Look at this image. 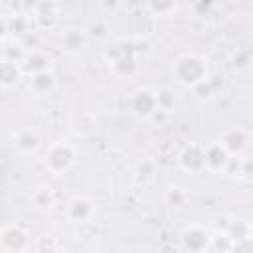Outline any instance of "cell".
<instances>
[{"mask_svg":"<svg viewBox=\"0 0 253 253\" xmlns=\"http://www.w3.org/2000/svg\"><path fill=\"white\" fill-rule=\"evenodd\" d=\"M170 73L178 85H182L186 89H194L202 81L210 79V65H208V59L204 55L194 53V51H186L172 61Z\"/></svg>","mask_w":253,"mask_h":253,"instance_id":"obj_1","label":"cell"},{"mask_svg":"<svg viewBox=\"0 0 253 253\" xmlns=\"http://www.w3.org/2000/svg\"><path fill=\"white\" fill-rule=\"evenodd\" d=\"M43 164L53 176H63L77 164V148L67 140H57L47 146Z\"/></svg>","mask_w":253,"mask_h":253,"instance_id":"obj_2","label":"cell"},{"mask_svg":"<svg viewBox=\"0 0 253 253\" xmlns=\"http://www.w3.org/2000/svg\"><path fill=\"white\" fill-rule=\"evenodd\" d=\"M128 111L136 121H150L154 119L160 111H158V99H156V91L150 87H136L130 95H128Z\"/></svg>","mask_w":253,"mask_h":253,"instance_id":"obj_3","label":"cell"},{"mask_svg":"<svg viewBox=\"0 0 253 253\" xmlns=\"http://www.w3.org/2000/svg\"><path fill=\"white\" fill-rule=\"evenodd\" d=\"M32 239L20 223H6L0 227V251L2 253H28Z\"/></svg>","mask_w":253,"mask_h":253,"instance_id":"obj_4","label":"cell"},{"mask_svg":"<svg viewBox=\"0 0 253 253\" xmlns=\"http://www.w3.org/2000/svg\"><path fill=\"white\" fill-rule=\"evenodd\" d=\"M30 16L34 22L36 30H43V32H51L59 26L61 22V8L57 2H36L30 6Z\"/></svg>","mask_w":253,"mask_h":253,"instance_id":"obj_5","label":"cell"},{"mask_svg":"<svg viewBox=\"0 0 253 253\" xmlns=\"http://www.w3.org/2000/svg\"><path fill=\"white\" fill-rule=\"evenodd\" d=\"M97 215V204L87 196H73L65 206V217L75 225H91Z\"/></svg>","mask_w":253,"mask_h":253,"instance_id":"obj_6","label":"cell"},{"mask_svg":"<svg viewBox=\"0 0 253 253\" xmlns=\"http://www.w3.org/2000/svg\"><path fill=\"white\" fill-rule=\"evenodd\" d=\"M178 166L186 174L206 172V146L202 142H190L178 152Z\"/></svg>","mask_w":253,"mask_h":253,"instance_id":"obj_7","label":"cell"},{"mask_svg":"<svg viewBox=\"0 0 253 253\" xmlns=\"http://www.w3.org/2000/svg\"><path fill=\"white\" fill-rule=\"evenodd\" d=\"M210 227L204 223H190L182 229V245L190 253H202L210 245Z\"/></svg>","mask_w":253,"mask_h":253,"instance_id":"obj_8","label":"cell"},{"mask_svg":"<svg viewBox=\"0 0 253 253\" xmlns=\"http://www.w3.org/2000/svg\"><path fill=\"white\" fill-rule=\"evenodd\" d=\"M217 142L225 148V152L229 156H239V154H245V150L251 142V132L241 126H231L217 138Z\"/></svg>","mask_w":253,"mask_h":253,"instance_id":"obj_9","label":"cell"},{"mask_svg":"<svg viewBox=\"0 0 253 253\" xmlns=\"http://www.w3.org/2000/svg\"><path fill=\"white\" fill-rule=\"evenodd\" d=\"M12 144L24 156L36 154L42 148V136L34 126H20L12 132Z\"/></svg>","mask_w":253,"mask_h":253,"instance_id":"obj_10","label":"cell"},{"mask_svg":"<svg viewBox=\"0 0 253 253\" xmlns=\"http://www.w3.org/2000/svg\"><path fill=\"white\" fill-rule=\"evenodd\" d=\"M49 65H51V55L47 49H42V47H28L20 63L24 75H36V73L47 71Z\"/></svg>","mask_w":253,"mask_h":253,"instance_id":"obj_11","label":"cell"},{"mask_svg":"<svg viewBox=\"0 0 253 253\" xmlns=\"http://www.w3.org/2000/svg\"><path fill=\"white\" fill-rule=\"evenodd\" d=\"M89 38L85 34V28L79 26H65L59 34V43L67 53H79L87 45Z\"/></svg>","mask_w":253,"mask_h":253,"instance_id":"obj_12","label":"cell"},{"mask_svg":"<svg viewBox=\"0 0 253 253\" xmlns=\"http://www.w3.org/2000/svg\"><path fill=\"white\" fill-rule=\"evenodd\" d=\"M204 146H206V172L221 174L225 164H227V160H229V154L225 152V148L217 140L208 142Z\"/></svg>","mask_w":253,"mask_h":253,"instance_id":"obj_13","label":"cell"},{"mask_svg":"<svg viewBox=\"0 0 253 253\" xmlns=\"http://www.w3.org/2000/svg\"><path fill=\"white\" fill-rule=\"evenodd\" d=\"M55 85H57V79H55L51 69L36 73V75H30V81H28L30 93H34L36 97H47L49 93H53Z\"/></svg>","mask_w":253,"mask_h":253,"instance_id":"obj_14","label":"cell"},{"mask_svg":"<svg viewBox=\"0 0 253 253\" xmlns=\"http://www.w3.org/2000/svg\"><path fill=\"white\" fill-rule=\"evenodd\" d=\"M24 79V71L20 63L10 61L6 57L0 59V89H14Z\"/></svg>","mask_w":253,"mask_h":253,"instance_id":"obj_15","label":"cell"},{"mask_svg":"<svg viewBox=\"0 0 253 253\" xmlns=\"http://www.w3.org/2000/svg\"><path fill=\"white\" fill-rule=\"evenodd\" d=\"M223 176L231 178V180H249L251 178V160L245 154L239 156H229L223 172Z\"/></svg>","mask_w":253,"mask_h":253,"instance_id":"obj_16","label":"cell"},{"mask_svg":"<svg viewBox=\"0 0 253 253\" xmlns=\"http://www.w3.org/2000/svg\"><path fill=\"white\" fill-rule=\"evenodd\" d=\"M30 202H32V206H34L36 210H40V211H51V210H55V206H57V194H55L53 188H49V186H40V188H36V190L32 192Z\"/></svg>","mask_w":253,"mask_h":253,"instance_id":"obj_17","label":"cell"},{"mask_svg":"<svg viewBox=\"0 0 253 253\" xmlns=\"http://www.w3.org/2000/svg\"><path fill=\"white\" fill-rule=\"evenodd\" d=\"M8 18V32L10 34H16L20 38H26L32 34V28H34V22H32V16L26 14V12H12V14H6Z\"/></svg>","mask_w":253,"mask_h":253,"instance_id":"obj_18","label":"cell"},{"mask_svg":"<svg viewBox=\"0 0 253 253\" xmlns=\"http://www.w3.org/2000/svg\"><path fill=\"white\" fill-rule=\"evenodd\" d=\"M97 130V117L93 113H79L73 123V132L81 136H89Z\"/></svg>","mask_w":253,"mask_h":253,"instance_id":"obj_19","label":"cell"},{"mask_svg":"<svg viewBox=\"0 0 253 253\" xmlns=\"http://www.w3.org/2000/svg\"><path fill=\"white\" fill-rule=\"evenodd\" d=\"M142 8L146 12H150L152 18H168V16H172L176 12L178 4L172 2V0H160V2H146Z\"/></svg>","mask_w":253,"mask_h":253,"instance_id":"obj_20","label":"cell"},{"mask_svg":"<svg viewBox=\"0 0 253 253\" xmlns=\"http://www.w3.org/2000/svg\"><path fill=\"white\" fill-rule=\"evenodd\" d=\"M227 235L233 241H241V239H251V223L247 219H231L229 227H227Z\"/></svg>","mask_w":253,"mask_h":253,"instance_id":"obj_21","label":"cell"},{"mask_svg":"<svg viewBox=\"0 0 253 253\" xmlns=\"http://www.w3.org/2000/svg\"><path fill=\"white\" fill-rule=\"evenodd\" d=\"M34 249L36 253H59V241L51 233H42L34 241Z\"/></svg>","mask_w":253,"mask_h":253,"instance_id":"obj_22","label":"cell"},{"mask_svg":"<svg viewBox=\"0 0 253 253\" xmlns=\"http://www.w3.org/2000/svg\"><path fill=\"white\" fill-rule=\"evenodd\" d=\"M164 202L172 208H182L186 202H188V192L180 186H170L166 192H164Z\"/></svg>","mask_w":253,"mask_h":253,"instance_id":"obj_23","label":"cell"},{"mask_svg":"<svg viewBox=\"0 0 253 253\" xmlns=\"http://www.w3.org/2000/svg\"><path fill=\"white\" fill-rule=\"evenodd\" d=\"M156 99H158V111L160 113H172V109L176 107V97H174L172 89L156 91Z\"/></svg>","mask_w":253,"mask_h":253,"instance_id":"obj_24","label":"cell"},{"mask_svg":"<svg viewBox=\"0 0 253 253\" xmlns=\"http://www.w3.org/2000/svg\"><path fill=\"white\" fill-rule=\"evenodd\" d=\"M85 34L89 40H107L109 38V28L103 20H93L87 28H85Z\"/></svg>","mask_w":253,"mask_h":253,"instance_id":"obj_25","label":"cell"},{"mask_svg":"<svg viewBox=\"0 0 253 253\" xmlns=\"http://www.w3.org/2000/svg\"><path fill=\"white\" fill-rule=\"evenodd\" d=\"M156 172V164L150 160V158H142L138 164H136V176L142 178V180H150Z\"/></svg>","mask_w":253,"mask_h":253,"instance_id":"obj_26","label":"cell"},{"mask_svg":"<svg viewBox=\"0 0 253 253\" xmlns=\"http://www.w3.org/2000/svg\"><path fill=\"white\" fill-rule=\"evenodd\" d=\"M192 91H194V95H196L200 101L211 99V97L215 95V89H213V85H211V79H206V81H202V83H200V85H196Z\"/></svg>","mask_w":253,"mask_h":253,"instance_id":"obj_27","label":"cell"},{"mask_svg":"<svg viewBox=\"0 0 253 253\" xmlns=\"http://www.w3.org/2000/svg\"><path fill=\"white\" fill-rule=\"evenodd\" d=\"M233 67H235L237 71H249V69H251V53L239 49V51L233 55Z\"/></svg>","mask_w":253,"mask_h":253,"instance_id":"obj_28","label":"cell"},{"mask_svg":"<svg viewBox=\"0 0 253 253\" xmlns=\"http://www.w3.org/2000/svg\"><path fill=\"white\" fill-rule=\"evenodd\" d=\"M8 36H10V32H8V18H6V14H2L0 16V40L4 42Z\"/></svg>","mask_w":253,"mask_h":253,"instance_id":"obj_29","label":"cell"},{"mask_svg":"<svg viewBox=\"0 0 253 253\" xmlns=\"http://www.w3.org/2000/svg\"><path fill=\"white\" fill-rule=\"evenodd\" d=\"M202 253H221V251H217V249H213V247H210V245H208V247H206Z\"/></svg>","mask_w":253,"mask_h":253,"instance_id":"obj_30","label":"cell"},{"mask_svg":"<svg viewBox=\"0 0 253 253\" xmlns=\"http://www.w3.org/2000/svg\"><path fill=\"white\" fill-rule=\"evenodd\" d=\"M2 55H4V42L0 40V59H2Z\"/></svg>","mask_w":253,"mask_h":253,"instance_id":"obj_31","label":"cell"}]
</instances>
